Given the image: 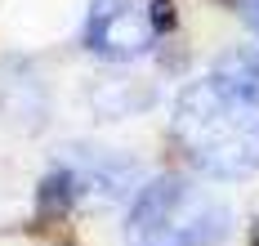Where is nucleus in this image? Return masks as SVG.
Wrapping results in <instances>:
<instances>
[{
  "mask_svg": "<svg viewBox=\"0 0 259 246\" xmlns=\"http://www.w3.org/2000/svg\"><path fill=\"white\" fill-rule=\"evenodd\" d=\"M170 135L183 157L210 179H246L259 170V94L206 72L175 99Z\"/></svg>",
  "mask_w": 259,
  "mask_h": 246,
  "instance_id": "f257e3e1",
  "label": "nucleus"
},
{
  "mask_svg": "<svg viewBox=\"0 0 259 246\" xmlns=\"http://www.w3.org/2000/svg\"><path fill=\"white\" fill-rule=\"evenodd\" d=\"M228 233L233 211L183 175L148 179L125 215V246H224Z\"/></svg>",
  "mask_w": 259,
  "mask_h": 246,
  "instance_id": "f03ea898",
  "label": "nucleus"
},
{
  "mask_svg": "<svg viewBox=\"0 0 259 246\" xmlns=\"http://www.w3.org/2000/svg\"><path fill=\"white\" fill-rule=\"evenodd\" d=\"M156 27L152 9L139 0H90L85 14V50L103 63H134L152 50Z\"/></svg>",
  "mask_w": 259,
  "mask_h": 246,
  "instance_id": "7ed1b4c3",
  "label": "nucleus"
},
{
  "mask_svg": "<svg viewBox=\"0 0 259 246\" xmlns=\"http://www.w3.org/2000/svg\"><path fill=\"white\" fill-rule=\"evenodd\" d=\"M63 166H72L80 197L121 201L130 192H139V166L112 148H72V157H63Z\"/></svg>",
  "mask_w": 259,
  "mask_h": 246,
  "instance_id": "20e7f679",
  "label": "nucleus"
},
{
  "mask_svg": "<svg viewBox=\"0 0 259 246\" xmlns=\"http://www.w3.org/2000/svg\"><path fill=\"white\" fill-rule=\"evenodd\" d=\"M210 72H214L219 81L246 90V94H259V50H250V45H237L228 54H219V63H214Z\"/></svg>",
  "mask_w": 259,
  "mask_h": 246,
  "instance_id": "39448f33",
  "label": "nucleus"
},
{
  "mask_svg": "<svg viewBox=\"0 0 259 246\" xmlns=\"http://www.w3.org/2000/svg\"><path fill=\"white\" fill-rule=\"evenodd\" d=\"M152 27H156V31H170V27H175L170 0H152Z\"/></svg>",
  "mask_w": 259,
  "mask_h": 246,
  "instance_id": "423d86ee",
  "label": "nucleus"
},
{
  "mask_svg": "<svg viewBox=\"0 0 259 246\" xmlns=\"http://www.w3.org/2000/svg\"><path fill=\"white\" fill-rule=\"evenodd\" d=\"M241 18L250 23V31L259 36V0H241Z\"/></svg>",
  "mask_w": 259,
  "mask_h": 246,
  "instance_id": "0eeeda50",
  "label": "nucleus"
},
{
  "mask_svg": "<svg viewBox=\"0 0 259 246\" xmlns=\"http://www.w3.org/2000/svg\"><path fill=\"white\" fill-rule=\"evenodd\" d=\"M250 246H259V224H255V242H250Z\"/></svg>",
  "mask_w": 259,
  "mask_h": 246,
  "instance_id": "6e6552de",
  "label": "nucleus"
}]
</instances>
